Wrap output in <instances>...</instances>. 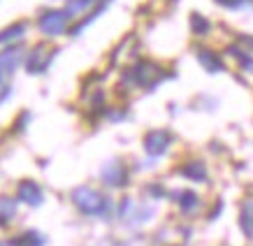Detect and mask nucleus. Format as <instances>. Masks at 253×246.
Segmentation results:
<instances>
[{"label": "nucleus", "mask_w": 253, "mask_h": 246, "mask_svg": "<svg viewBox=\"0 0 253 246\" xmlns=\"http://www.w3.org/2000/svg\"><path fill=\"white\" fill-rule=\"evenodd\" d=\"M249 207H251V211L244 209V214H242V228L246 235H253V205H249Z\"/></svg>", "instance_id": "obj_1"}]
</instances>
